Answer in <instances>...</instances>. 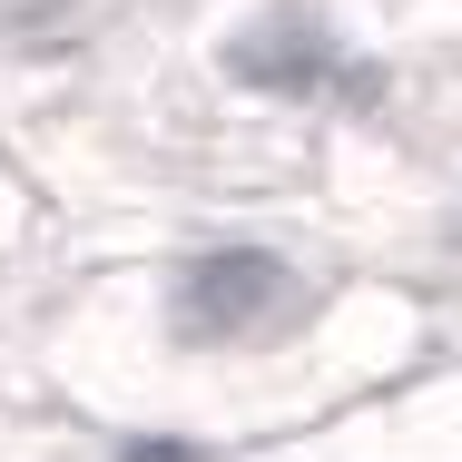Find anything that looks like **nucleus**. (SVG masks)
I'll return each mask as SVG.
<instances>
[{"mask_svg":"<svg viewBox=\"0 0 462 462\" xmlns=\"http://www.w3.org/2000/svg\"><path fill=\"white\" fill-rule=\"evenodd\" d=\"M276 256H207L197 276H187V325L197 335H236L246 315H266L276 305Z\"/></svg>","mask_w":462,"mask_h":462,"instance_id":"f257e3e1","label":"nucleus"},{"mask_svg":"<svg viewBox=\"0 0 462 462\" xmlns=\"http://www.w3.org/2000/svg\"><path fill=\"white\" fill-rule=\"evenodd\" d=\"M305 60H315V30H276L266 50H236V69H246V79H295Z\"/></svg>","mask_w":462,"mask_h":462,"instance_id":"f03ea898","label":"nucleus"},{"mask_svg":"<svg viewBox=\"0 0 462 462\" xmlns=\"http://www.w3.org/2000/svg\"><path fill=\"white\" fill-rule=\"evenodd\" d=\"M118 462H207V453H187V443H128Z\"/></svg>","mask_w":462,"mask_h":462,"instance_id":"7ed1b4c3","label":"nucleus"}]
</instances>
